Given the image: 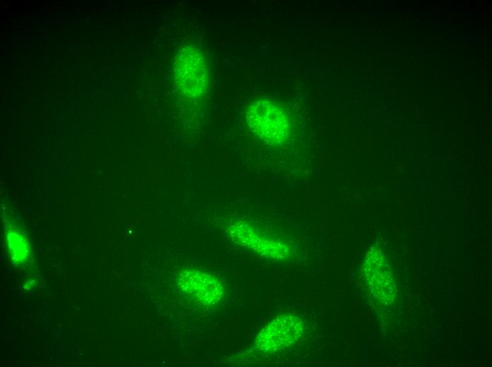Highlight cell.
<instances>
[{"label": "cell", "instance_id": "obj_1", "mask_svg": "<svg viewBox=\"0 0 492 367\" xmlns=\"http://www.w3.org/2000/svg\"><path fill=\"white\" fill-rule=\"evenodd\" d=\"M249 128L262 140L272 144L285 141L291 124L285 109L277 103L262 99L252 103L246 113Z\"/></svg>", "mask_w": 492, "mask_h": 367}, {"label": "cell", "instance_id": "obj_2", "mask_svg": "<svg viewBox=\"0 0 492 367\" xmlns=\"http://www.w3.org/2000/svg\"><path fill=\"white\" fill-rule=\"evenodd\" d=\"M176 86L185 96L195 98L205 91L209 79L208 66L202 50L195 44L184 45L173 65Z\"/></svg>", "mask_w": 492, "mask_h": 367}, {"label": "cell", "instance_id": "obj_3", "mask_svg": "<svg viewBox=\"0 0 492 367\" xmlns=\"http://www.w3.org/2000/svg\"><path fill=\"white\" fill-rule=\"evenodd\" d=\"M301 321L295 317L281 316L266 326L257 339V347L275 351L290 346L301 335Z\"/></svg>", "mask_w": 492, "mask_h": 367}, {"label": "cell", "instance_id": "obj_4", "mask_svg": "<svg viewBox=\"0 0 492 367\" xmlns=\"http://www.w3.org/2000/svg\"><path fill=\"white\" fill-rule=\"evenodd\" d=\"M182 289L203 304H213L223 293L221 284L213 276L199 271H184L180 279Z\"/></svg>", "mask_w": 492, "mask_h": 367}, {"label": "cell", "instance_id": "obj_5", "mask_svg": "<svg viewBox=\"0 0 492 367\" xmlns=\"http://www.w3.org/2000/svg\"><path fill=\"white\" fill-rule=\"evenodd\" d=\"M230 229V235L234 241L262 255L278 259L284 258L287 254L288 248L284 245L262 236L248 224L238 222Z\"/></svg>", "mask_w": 492, "mask_h": 367}, {"label": "cell", "instance_id": "obj_6", "mask_svg": "<svg viewBox=\"0 0 492 367\" xmlns=\"http://www.w3.org/2000/svg\"><path fill=\"white\" fill-rule=\"evenodd\" d=\"M8 242L11 257L18 262L24 260L28 253L27 240L18 231H11L8 234Z\"/></svg>", "mask_w": 492, "mask_h": 367}]
</instances>
